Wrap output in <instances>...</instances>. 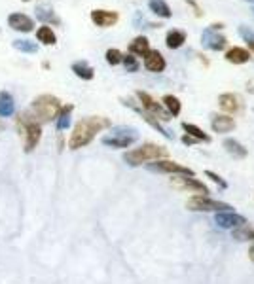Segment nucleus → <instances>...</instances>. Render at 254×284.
Masks as SVG:
<instances>
[{"instance_id": "f257e3e1", "label": "nucleus", "mask_w": 254, "mask_h": 284, "mask_svg": "<svg viewBox=\"0 0 254 284\" xmlns=\"http://www.w3.org/2000/svg\"><path fill=\"white\" fill-rule=\"evenodd\" d=\"M110 127L108 118H102V116H89L84 118L76 123L72 135L68 138V148L70 150H80L84 146H87L89 142L93 140L97 133H101L104 129Z\"/></svg>"}, {"instance_id": "f03ea898", "label": "nucleus", "mask_w": 254, "mask_h": 284, "mask_svg": "<svg viewBox=\"0 0 254 284\" xmlns=\"http://www.w3.org/2000/svg\"><path fill=\"white\" fill-rule=\"evenodd\" d=\"M61 108H63V104L55 95H40L30 102L27 114L30 118H34L38 123H44V121L48 123V121L57 120Z\"/></svg>"}, {"instance_id": "7ed1b4c3", "label": "nucleus", "mask_w": 254, "mask_h": 284, "mask_svg": "<svg viewBox=\"0 0 254 284\" xmlns=\"http://www.w3.org/2000/svg\"><path fill=\"white\" fill-rule=\"evenodd\" d=\"M169 156L167 148L152 144V142H146L138 148H133L129 152H125L124 159L131 167H137V165L148 163V161H158V159H165Z\"/></svg>"}, {"instance_id": "20e7f679", "label": "nucleus", "mask_w": 254, "mask_h": 284, "mask_svg": "<svg viewBox=\"0 0 254 284\" xmlns=\"http://www.w3.org/2000/svg\"><path fill=\"white\" fill-rule=\"evenodd\" d=\"M17 129H19L23 138V150L29 154L37 148L38 140L42 136V125L34 118H30L27 112H23L17 116Z\"/></svg>"}, {"instance_id": "39448f33", "label": "nucleus", "mask_w": 254, "mask_h": 284, "mask_svg": "<svg viewBox=\"0 0 254 284\" xmlns=\"http://www.w3.org/2000/svg\"><path fill=\"white\" fill-rule=\"evenodd\" d=\"M135 140H137V131L131 127H116L112 129V133L102 136V144L110 148H129Z\"/></svg>"}, {"instance_id": "423d86ee", "label": "nucleus", "mask_w": 254, "mask_h": 284, "mask_svg": "<svg viewBox=\"0 0 254 284\" xmlns=\"http://www.w3.org/2000/svg\"><path fill=\"white\" fill-rule=\"evenodd\" d=\"M186 206L190 210H201V212H226V210H230V205H226L222 201H214V199L207 197V195L190 197Z\"/></svg>"}, {"instance_id": "0eeeda50", "label": "nucleus", "mask_w": 254, "mask_h": 284, "mask_svg": "<svg viewBox=\"0 0 254 284\" xmlns=\"http://www.w3.org/2000/svg\"><path fill=\"white\" fill-rule=\"evenodd\" d=\"M171 184L176 188V190H182V192H192V193H207V186L203 182H199L197 178L190 176V174H176V176L171 178Z\"/></svg>"}, {"instance_id": "6e6552de", "label": "nucleus", "mask_w": 254, "mask_h": 284, "mask_svg": "<svg viewBox=\"0 0 254 284\" xmlns=\"http://www.w3.org/2000/svg\"><path fill=\"white\" fill-rule=\"evenodd\" d=\"M220 28H222V25H211L209 28H205L203 34H201V42H203L205 48H209V50H212V51L224 50L228 40H226L224 34L218 32Z\"/></svg>"}, {"instance_id": "1a4fd4ad", "label": "nucleus", "mask_w": 254, "mask_h": 284, "mask_svg": "<svg viewBox=\"0 0 254 284\" xmlns=\"http://www.w3.org/2000/svg\"><path fill=\"white\" fill-rule=\"evenodd\" d=\"M137 97H138V100H140V104H142V108L146 110V114H150L152 118H158V120H161V121L171 120V116H169L167 110L161 106V104H160V102H158L156 99H152V97H150L148 93L137 91Z\"/></svg>"}, {"instance_id": "9d476101", "label": "nucleus", "mask_w": 254, "mask_h": 284, "mask_svg": "<svg viewBox=\"0 0 254 284\" xmlns=\"http://www.w3.org/2000/svg\"><path fill=\"white\" fill-rule=\"evenodd\" d=\"M150 169L156 172H171V174H190L194 176V172L186 167H182L180 163H174L171 159H158V163L150 165Z\"/></svg>"}, {"instance_id": "9b49d317", "label": "nucleus", "mask_w": 254, "mask_h": 284, "mask_svg": "<svg viewBox=\"0 0 254 284\" xmlns=\"http://www.w3.org/2000/svg\"><path fill=\"white\" fill-rule=\"evenodd\" d=\"M118 19H120V15L118 12H112V10H93L91 12V21L97 25V27H112V25H116Z\"/></svg>"}, {"instance_id": "f8f14e48", "label": "nucleus", "mask_w": 254, "mask_h": 284, "mask_svg": "<svg viewBox=\"0 0 254 284\" xmlns=\"http://www.w3.org/2000/svg\"><path fill=\"white\" fill-rule=\"evenodd\" d=\"M8 25L14 28V30H19V32H30L34 28V21L25 14L8 15Z\"/></svg>"}, {"instance_id": "ddd939ff", "label": "nucleus", "mask_w": 254, "mask_h": 284, "mask_svg": "<svg viewBox=\"0 0 254 284\" xmlns=\"http://www.w3.org/2000/svg\"><path fill=\"white\" fill-rule=\"evenodd\" d=\"M144 66L146 70L150 72H163L165 70V66H167V63H165V59H163V55H161L158 50H150L148 53L144 55Z\"/></svg>"}, {"instance_id": "4468645a", "label": "nucleus", "mask_w": 254, "mask_h": 284, "mask_svg": "<svg viewBox=\"0 0 254 284\" xmlns=\"http://www.w3.org/2000/svg\"><path fill=\"white\" fill-rule=\"evenodd\" d=\"M218 104H220V108H222L224 112H230V114L239 112L241 106H243L241 97L235 95V93H224V95H220V97H218Z\"/></svg>"}, {"instance_id": "2eb2a0df", "label": "nucleus", "mask_w": 254, "mask_h": 284, "mask_svg": "<svg viewBox=\"0 0 254 284\" xmlns=\"http://www.w3.org/2000/svg\"><path fill=\"white\" fill-rule=\"evenodd\" d=\"M34 14H37L38 19H40L44 25H48V27H50V25H61V19L55 15V12H53V8H51L50 4H38V6L34 8Z\"/></svg>"}, {"instance_id": "dca6fc26", "label": "nucleus", "mask_w": 254, "mask_h": 284, "mask_svg": "<svg viewBox=\"0 0 254 284\" xmlns=\"http://www.w3.org/2000/svg\"><path fill=\"white\" fill-rule=\"evenodd\" d=\"M216 224L222 227H237V226H245L247 222L239 214L232 212V210H226V212L216 214Z\"/></svg>"}, {"instance_id": "f3484780", "label": "nucleus", "mask_w": 254, "mask_h": 284, "mask_svg": "<svg viewBox=\"0 0 254 284\" xmlns=\"http://www.w3.org/2000/svg\"><path fill=\"white\" fill-rule=\"evenodd\" d=\"M235 129V120L232 116H214L212 118V131L214 133H230Z\"/></svg>"}, {"instance_id": "a211bd4d", "label": "nucleus", "mask_w": 254, "mask_h": 284, "mask_svg": "<svg viewBox=\"0 0 254 284\" xmlns=\"http://www.w3.org/2000/svg\"><path fill=\"white\" fill-rule=\"evenodd\" d=\"M15 112L14 97L8 91H0V118H12Z\"/></svg>"}, {"instance_id": "6ab92c4d", "label": "nucleus", "mask_w": 254, "mask_h": 284, "mask_svg": "<svg viewBox=\"0 0 254 284\" xmlns=\"http://www.w3.org/2000/svg\"><path fill=\"white\" fill-rule=\"evenodd\" d=\"M250 59V51L245 48H232V50L226 51V61L233 64H243Z\"/></svg>"}, {"instance_id": "aec40b11", "label": "nucleus", "mask_w": 254, "mask_h": 284, "mask_svg": "<svg viewBox=\"0 0 254 284\" xmlns=\"http://www.w3.org/2000/svg\"><path fill=\"white\" fill-rule=\"evenodd\" d=\"M150 51V42L146 36H137L133 42L129 44V53L137 57H144Z\"/></svg>"}, {"instance_id": "412c9836", "label": "nucleus", "mask_w": 254, "mask_h": 284, "mask_svg": "<svg viewBox=\"0 0 254 284\" xmlns=\"http://www.w3.org/2000/svg\"><path fill=\"white\" fill-rule=\"evenodd\" d=\"M184 42H186V32H184V30L173 28V30H169L167 36H165V44H167L169 50H178V48H182Z\"/></svg>"}, {"instance_id": "4be33fe9", "label": "nucleus", "mask_w": 254, "mask_h": 284, "mask_svg": "<svg viewBox=\"0 0 254 284\" xmlns=\"http://www.w3.org/2000/svg\"><path fill=\"white\" fill-rule=\"evenodd\" d=\"M70 68H72L74 74L82 80H93V76H95V70L86 63V61H76V63H72Z\"/></svg>"}, {"instance_id": "5701e85b", "label": "nucleus", "mask_w": 254, "mask_h": 284, "mask_svg": "<svg viewBox=\"0 0 254 284\" xmlns=\"http://www.w3.org/2000/svg\"><path fill=\"white\" fill-rule=\"evenodd\" d=\"M148 6H150V10H152L154 14L163 17V19H169L173 15V12H171V8H169V4L165 0H150Z\"/></svg>"}, {"instance_id": "b1692460", "label": "nucleus", "mask_w": 254, "mask_h": 284, "mask_svg": "<svg viewBox=\"0 0 254 284\" xmlns=\"http://www.w3.org/2000/svg\"><path fill=\"white\" fill-rule=\"evenodd\" d=\"M37 38H38V42L46 44V46H55V44H57V36H55V32H53L51 27H48V25H44V27L38 28Z\"/></svg>"}, {"instance_id": "393cba45", "label": "nucleus", "mask_w": 254, "mask_h": 284, "mask_svg": "<svg viewBox=\"0 0 254 284\" xmlns=\"http://www.w3.org/2000/svg\"><path fill=\"white\" fill-rule=\"evenodd\" d=\"M72 104H66V106L61 108V112L57 116V131H65L68 125H70V112H72Z\"/></svg>"}, {"instance_id": "a878e982", "label": "nucleus", "mask_w": 254, "mask_h": 284, "mask_svg": "<svg viewBox=\"0 0 254 284\" xmlns=\"http://www.w3.org/2000/svg\"><path fill=\"white\" fill-rule=\"evenodd\" d=\"M163 106L167 108V112H169V116H178L180 114V108H182V104H180V100L176 99L174 95H165L163 97Z\"/></svg>"}, {"instance_id": "bb28decb", "label": "nucleus", "mask_w": 254, "mask_h": 284, "mask_svg": "<svg viewBox=\"0 0 254 284\" xmlns=\"http://www.w3.org/2000/svg\"><path fill=\"white\" fill-rule=\"evenodd\" d=\"M182 127H184V131L188 133V136H194V138H197V140H205V142L211 140V136L205 135L203 131L197 127V125H192V123H184Z\"/></svg>"}, {"instance_id": "cd10ccee", "label": "nucleus", "mask_w": 254, "mask_h": 284, "mask_svg": "<svg viewBox=\"0 0 254 284\" xmlns=\"http://www.w3.org/2000/svg\"><path fill=\"white\" fill-rule=\"evenodd\" d=\"M14 48L15 50L23 51V53H37L38 51V44L30 42V40H14Z\"/></svg>"}, {"instance_id": "c85d7f7f", "label": "nucleus", "mask_w": 254, "mask_h": 284, "mask_svg": "<svg viewBox=\"0 0 254 284\" xmlns=\"http://www.w3.org/2000/svg\"><path fill=\"white\" fill-rule=\"evenodd\" d=\"M224 146H226V150H228L230 154H233L235 157H245V156H247V150L243 148V146H241L237 140H232V138H228V140L224 142Z\"/></svg>"}, {"instance_id": "c756f323", "label": "nucleus", "mask_w": 254, "mask_h": 284, "mask_svg": "<svg viewBox=\"0 0 254 284\" xmlns=\"http://www.w3.org/2000/svg\"><path fill=\"white\" fill-rule=\"evenodd\" d=\"M106 63L112 64V66H116V64L122 63V59H124V55H122V51L116 50V48H112V50L106 51Z\"/></svg>"}, {"instance_id": "7c9ffc66", "label": "nucleus", "mask_w": 254, "mask_h": 284, "mask_svg": "<svg viewBox=\"0 0 254 284\" xmlns=\"http://www.w3.org/2000/svg\"><path fill=\"white\" fill-rule=\"evenodd\" d=\"M122 63H124L125 70L127 72H137L138 70V61L135 55H124V59H122Z\"/></svg>"}, {"instance_id": "2f4dec72", "label": "nucleus", "mask_w": 254, "mask_h": 284, "mask_svg": "<svg viewBox=\"0 0 254 284\" xmlns=\"http://www.w3.org/2000/svg\"><path fill=\"white\" fill-rule=\"evenodd\" d=\"M235 237L241 239V241H254V231L252 229H248L247 226H243L241 231H235Z\"/></svg>"}, {"instance_id": "473e14b6", "label": "nucleus", "mask_w": 254, "mask_h": 284, "mask_svg": "<svg viewBox=\"0 0 254 284\" xmlns=\"http://www.w3.org/2000/svg\"><path fill=\"white\" fill-rule=\"evenodd\" d=\"M239 32H241V36H243V38L247 40L248 48H250V50L254 51V34H252V32H250V30H248V32H247V28H241Z\"/></svg>"}, {"instance_id": "72a5a7b5", "label": "nucleus", "mask_w": 254, "mask_h": 284, "mask_svg": "<svg viewBox=\"0 0 254 284\" xmlns=\"http://www.w3.org/2000/svg\"><path fill=\"white\" fill-rule=\"evenodd\" d=\"M23 2H30V0H23Z\"/></svg>"}]
</instances>
